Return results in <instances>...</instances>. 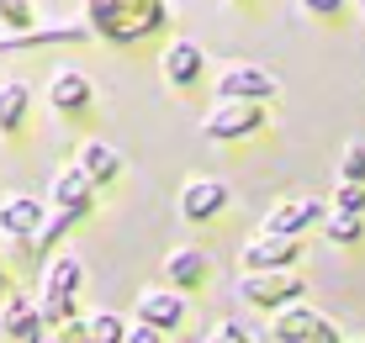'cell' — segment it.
Here are the masks:
<instances>
[{
    "mask_svg": "<svg viewBox=\"0 0 365 343\" xmlns=\"http://www.w3.org/2000/svg\"><path fill=\"white\" fill-rule=\"evenodd\" d=\"M85 6H91V21H96L106 37H117V43L154 32L159 16H165V6H159V0H85Z\"/></svg>",
    "mask_w": 365,
    "mask_h": 343,
    "instance_id": "obj_1",
    "label": "cell"
},
{
    "mask_svg": "<svg viewBox=\"0 0 365 343\" xmlns=\"http://www.w3.org/2000/svg\"><path fill=\"white\" fill-rule=\"evenodd\" d=\"M307 296V280L297 270H255V275H238V301L244 307H265V312H281L292 301Z\"/></svg>",
    "mask_w": 365,
    "mask_h": 343,
    "instance_id": "obj_2",
    "label": "cell"
},
{
    "mask_svg": "<svg viewBox=\"0 0 365 343\" xmlns=\"http://www.w3.org/2000/svg\"><path fill=\"white\" fill-rule=\"evenodd\" d=\"M275 95H281V85H275V74L259 69V63H228V69L217 74V100H255V106H265Z\"/></svg>",
    "mask_w": 365,
    "mask_h": 343,
    "instance_id": "obj_3",
    "label": "cell"
},
{
    "mask_svg": "<svg viewBox=\"0 0 365 343\" xmlns=\"http://www.w3.org/2000/svg\"><path fill=\"white\" fill-rule=\"evenodd\" d=\"M259 122H265V106H255V100H217V106L201 117V132H207V137H222V143H233V137L259 132Z\"/></svg>",
    "mask_w": 365,
    "mask_h": 343,
    "instance_id": "obj_4",
    "label": "cell"
},
{
    "mask_svg": "<svg viewBox=\"0 0 365 343\" xmlns=\"http://www.w3.org/2000/svg\"><path fill=\"white\" fill-rule=\"evenodd\" d=\"M233 190L228 180H217V174H191V180L180 185V217L185 222H212L217 211H228Z\"/></svg>",
    "mask_w": 365,
    "mask_h": 343,
    "instance_id": "obj_5",
    "label": "cell"
},
{
    "mask_svg": "<svg viewBox=\"0 0 365 343\" xmlns=\"http://www.w3.org/2000/svg\"><path fill=\"white\" fill-rule=\"evenodd\" d=\"M302 259V238H281V233H259L244 243V275L255 270H292Z\"/></svg>",
    "mask_w": 365,
    "mask_h": 343,
    "instance_id": "obj_6",
    "label": "cell"
},
{
    "mask_svg": "<svg viewBox=\"0 0 365 343\" xmlns=\"http://www.w3.org/2000/svg\"><path fill=\"white\" fill-rule=\"evenodd\" d=\"M329 217V206H323L318 196H297V201H275L270 217H265V233H281V238H302L307 227H318Z\"/></svg>",
    "mask_w": 365,
    "mask_h": 343,
    "instance_id": "obj_7",
    "label": "cell"
},
{
    "mask_svg": "<svg viewBox=\"0 0 365 343\" xmlns=\"http://www.w3.org/2000/svg\"><path fill=\"white\" fill-rule=\"evenodd\" d=\"M138 322H148V327H159V333H175V327L185 322V296L180 290H143L138 296Z\"/></svg>",
    "mask_w": 365,
    "mask_h": 343,
    "instance_id": "obj_8",
    "label": "cell"
},
{
    "mask_svg": "<svg viewBox=\"0 0 365 343\" xmlns=\"http://www.w3.org/2000/svg\"><path fill=\"white\" fill-rule=\"evenodd\" d=\"M80 280H85L80 259H53V270H48V285H43V312L58 317V312L69 307V296L80 290Z\"/></svg>",
    "mask_w": 365,
    "mask_h": 343,
    "instance_id": "obj_9",
    "label": "cell"
},
{
    "mask_svg": "<svg viewBox=\"0 0 365 343\" xmlns=\"http://www.w3.org/2000/svg\"><path fill=\"white\" fill-rule=\"evenodd\" d=\"M323 317L312 307H302V301H292V307H281L270 317V338L275 343H312V333H318Z\"/></svg>",
    "mask_w": 365,
    "mask_h": 343,
    "instance_id": "obj_10",
    "label": "cell"
},
{
    "mask_svg": "<svg viewBox=\"0 0 365 343\" xmlns=\"http://www.w3.org/2000/svg\"><path fill=\"white\" fill-rule=\"evenodd\" d=\"M165 280H170V290L207 285V253H201V248H170L165 253Z\"/></svg>",
    "mask_w": 365,
    "mask_h": 343,
    "instance_id": "obj_11",
    "label": "cell"
},
{
    "mask_svg": "<svg viewBox=\"0 0 365 343\" xmlns=\"http://www.w3.org/2000/svg\"><path fill=\"white\" fill-rule=\"evenodd\" d=\"M201 69H207V53H201L196 43H185V37H180V43L165 48V80L170 85H180V90H185V85L201 80Z\"/></svg>",
    "mask_w": 365,
    "mask_h": 343,
    "instance_id": "obj_12",
    "label": "cell"
},
{
    "mask_svg": "<svg viewBox=\"0 0 365 343\" xmlns=\"http://www.w3.org/2000/svg\"><path fill=\"white\" fill-rule=\"evenodd\" d=\"M0 227L16 233V238H37L43 233V206L32 196H6L0 201Z\"/></svg>",
    "mask_w": 365,
    "mask_h": 343,
    "instance_id": "obj_13",
    "label": "cell"
},
{
    "mask_svg": "<svg viewBox=\"0 0 365 343\" xmlns=\"http://www.w3.org/2000/svg\"><path fill=\"white\" fill-rule=\"evenodd\" d=\"M48 100H53L58 111H80V106H91V80H85L80 69H58L53 80H48Z\"/></svg>",
    "mask_w": 365,
    "mask_h": 343,
    "instance_id": "obj_14",
    "label": "cell"
},
{
    "mask_svg": "<svg viewBox=\"0 0 365 343\" xmlns=\"http://www.w3.org/2000/svg\"><path fill=\"white\" fill-rule=\"evenodd\" d=\"M91 174H85L80 169V164H69V169L64 174H58V185H53V206L58 211H85V206H91Z\"/></svg>",
    "mask_w": 365,
    "mask_h": 343,
    "instance_id": "obj_15",
    "label": "cell"
},
{
    "mask_svg": "<svg viewBox=\"0 0 365 343\" xmlns=\"http://www.w3.org/2000/svg\"><path fill=\"white\" fill-rule=\"evenodd\" d=\"M80 169L91 174L96 185H106V180H117V174H122V154L111 143H101V137H91V143L80 148Z\"/></svg>",
    "mask_w": 365,
    "mask_h": 343,
    "instance_id": "obj_16",
    "label": "cell"
},
{
    "mask_svg": "<svg viewBox=\"0 0 365 343\" xmlns=\"http://www.w3.org/2000/svg\"><path fill=\"white\" fill-rule=\"evenodd\" d=\"M27 85H16V80H6L0 85V132H16L21 117H27Z\"/></svg>",
    "mask_w": 365,
    "mask_h": 343,
    "instance_id": "obj_17",
    "label": "cell"
},
{
    "mask_svg": "<svg viewBox=\"0 0 365 343\" xmlns=\"http://www.w3.org/2000/svg\"><path fill=\"white\" fill-rule=\"evenodd\" d=\"M80 327H85V343H128V322L117 312H91Z\"/></svg>",
    "mask_w": 365,
    "mask_h": 343,
    "instance_id": "obj_18",
    "label": "cell"
},
{
    "mask_svg": "<svg viewBox=\"0 0 365 343\" xmlns=\"http://www.w3.org/2000/svg\"><path fill=\"white\" fill-rule=\"evenodd\" d=\"M323 238H329V243H360L365 222L355 217V211H329V217H323Z\"/></svg>",
    "mask_w": 365,
    "mask_h": 343,
    "instance_id": "obj_19",
    "label": "cell"
},
{
    "mask_svg": "<svg viewBox=\"0 0 365 343\" xmlns=\"http://www.w3.org/2000/svg\"><path fill=\"white\" fill-rule=\"evenodd\" d=\"M339 180L344 185H365V143H349L339 159Z\"/></svg>",
    "mask_w": 365,
    "mask_h": 343,
    "instance_id": "obj_20",
    "label": "cell"
},
{
    "mask_svg": "<svg viewBox=\"0 0 365 343\" xmlns=\"http://www.w3.org/2000/svg\"><path fill=\"white\" fill-rule=\"evenodd\" d=\"M6 333H16V338H32V333H37V307L16 301V307L6 312Z\"/></svg>",
    "mask_w": 365,
    "mask_h": 343,
    "instance_id": "obj_21",
    "label": "cell"
},
{
    "mask_svg": "<svg viewBox=\"0 0 365 343\" xmlns=\"http://www.w3.org/2000/svg\"><path fill=\"white\" fill-rule=\"evenodd\" d=\"M334 211H355V217H365V185H344V180H339Z\"/></svg>",
    "mask_w": 365,
    "mask_h": 343,
    "instance_id": "obj_22",
    "label": "cell"
},
{
    "mask_svg": "<svg viewBox=\"0 0 365 343\" xmlns=\"http://www.w3.org/2000/svg\"><path fill=\"white\" fill-rule=\"evenodd\" d=\"M207 343H255V338H249L244 322H233V317H228V322H217V327L207 333Z\"/></svg>",
    "mask_w": 365,
    "mask_h": 343,
    "instance_id": "obj_23",
    "label": "cell"
},
{
    "mask_svg": "<svg viewBox=\"0 0 365 343\" xmlns=\"http://www.w3.org/2000/svg\"><path fill=\"white\" fill-rule=\"evenodd\" d=\"M0 21H6V27H27L32 21V0H0Z\"/></svg>",
    "mask_w": 365,
    "mask_h": 343,
    "instance_id": "obj_24",
    "label": "cell"
},
{
    "mask_svg": "<svg viewBox=\"0 0 365 343\" xmlns=\"http://www.w3.org/2000/svg\"><path fill=\"white\" fill-rule=\"evenodd\" d=\"M128 343H165V333H159V327H148V322H133V327H128Z\"/></svg>",
    "mask_w": 365,
    "mask_h": 343,
    "instance_id": "obj_25",
    "label": "cell"
},
{
    "mask_svg": "<svg viewBox=\"0 0 365 343\" xmlns=\"http://www.w3.org/2000/svg\"><path fill=\"white\" fill-rule=\"evenodd\" d=\"M302 11H312V16H334V11H344V0H302Z\"/></svg>",
    "mask_w": 365,
    "mask_h": 343,
    "instance_id": "obj_26",
    "label": "cell"
},
{
    "mask_svg": "<svg viewBox=\"0 0 365 343\" xmlns=\"http://www.w3.org/2000/svg\"><path fill=\"white\" fill-rule=\"evenodd\" d=\"M312 343H344V333H339L334 322H318V333H312Z\"/></svg>",
    "mask_w": 365,
    "mask_h": 343,
    "instance_id": "obj_27",
    "label": "cell"
},
{
    "mask_svg": "<svg viewBox=\"0 0 365 343\" xmlns=\"http://www.w3.org/2000/svg\"><path fill=\"white\" fill-rule=\"evenodd\" d=\"M360 6H365V0H360Z\"/></svg>",
    "mask_w": 365,
    "mask_h": 343,
    "instance_id": "obj_28",
    "label": "cell"
}]
</instances>
